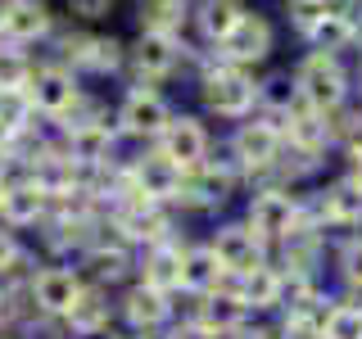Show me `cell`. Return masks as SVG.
<instances>
[{"instance_id": "obj_4", "label": "cell", "mask_w": 362, "mask_h": 339, "mask_svg": "<svg viewBox=\"0 0 362 339\" xmlns=\"http://www.w3.org/2000/svg\"><path fill=\"white\" fill-rule=\"evenodd\" d=\"M249 226H254L263 240H290L299 231V203L286 190H263L249 203Z\"/></svg>"}, {"instance_id": "obj_29", "label": "cell", "mask_w": 362, "mask_h": 339, "mask_svg": "<svg viewBox=\"0 0 362 339\" xmlns=\"http://www.w3.org/2000/svg\"><path fill=\"white\" fill-rule=\"evenodd\" d=\"M77 64L86 68H113L118 64V41H100V37H82L77 41V50H68Z\"/></svg>"}, {"instance_id": "obj_3", "label": "cell", "mask_w": 362, "mask_h": 339, "mask_svg": "<svg viewBox=\"0 0 362 339\" xmlns=\"http://www.w3.org/2000/svg\"><path fill=\"white\" fill-rule=\"evenodd\" d=\"M158 154L177 163L181 172H190V167L209 163V131L195 118H168V127L158 131Z\"/></svg>"}, {"instance_id": "obj_18", "label": "cell", "mask_w": 362, "mask_h": 339, "mask_svg": "<svg viewBox=\"0 0 362 339\" xmlns=\"http://www.w3.org/2000/svg\"><path fill=\"white\" fill-rule=\"evenodd\" d=\"M181 59V50H177V41L173 37H158V32H145L141 45H136V68H141V77H168L177 68Z\"/></svg>"}, {"instance_id": "obj_7", "label": "cell", "mask_w": 362, "mask_h": 339, "mask_svg": "<svg viewBox=\"0 0 362 339\" xmlns=\"http://www.w3.org/2000/svg\"><path fill=\"white\" fill-rule=\"evenodd\" d=\"M222 54H226V64H231V68L263 64L267 54H272V28H267V18L245 14L240 23H235V32L222 41Z\"/></svg>"}, {"instance_id": "obj_21", "label": "cell", "mask_w": 362, "mask_h": 339, "mask_svg": "<svg viewBox=\"0 0 362 339\" xmlns=\"http://www.w3.org/2000/svg\"><path fill=\"white\" fill-rule=\"evenodd\" d=\"M122 312H127V321L136 326V331H154V326L168 316V303H163V294H158V290L136 285L127 294V303H122Z\"/></svg>"}, {"instance_id": "obj_26", "label": "cell", "mask_w": 362, "mask_h": 339, "mask_svg": "<svg viewBox=\"0 0 362 339\" xmlns=\"http://www.w3.org/2000/svg\"><path fill=\"white\" fill-rule=\"evenodd\" d=\"M105 316H109L105 294H100V290H82V299L68 308V326H73V331H82V335H100Z\"/></svg>"}, {"instance_id": "obj_19", "label": "cell", "mask_w": 362, "mask_h": 339, "mask_svg": "<svg viewBox=\"0 0 362 339\" xmlns=\"http://www.w3.org/2000/svg\"><path fill=\"white\" fill-rule=\"evenodd\" d=\"M45 28H50V14L41 5H32V0H18V5H9L0 14V32L9 41H37V37H45Z\"/></svg>"}, {"instance_id": "obj_23", "label": "cell", "mask_w": 362, "mask_h": 339, "mask_svg": "<svg viewBox=\"0 0 362 339\" xmlns=\"http://www.w3.org/2000/svg\"><path fill=\"white\" fill-rule=\"evenodd\" d=\"M109 145H113L109 122H77L73 127V158H82V163H100Z\"/></svg>"}, {"instance_id": "obj_35", "label": "cell", "mask_w": 362, "mask_h": 339, "mask_svg": "<svg viewBox=\"0 0 362 339\" xmlns=\"http://www.w3.org/2000/svg\"><path fill=\"white\" fill-rule=\"evenodd\" d=\"M173 339H218V335H209L199 321H190V326H177V331H173Z\"/></svg>"}, {"instance_id": "obj_33", "label": "cell", "mask_w": 362, "mask_h": 339, "mask_svg": "<svg viewBox=\"0 0 362 339\" xmlns=\"http://www.w3.org/2000/svg\"><path fill=\"white\" fill-rule=\"evenodd\" d=\"M68 9H73L77 18H105L113 9V0H68Z\"/></svg>"}, {"instance_id": "obj_37", "label": "cell", "mask_w": 362, "mask_h": 339, "mask_svg": "<svg viewBox=\"0 0 362 339\" xmlns=\"http://www.w3.org/2000/svg\"><path fill=\"white\" fill-rule=\"evenodd\" d=\"M90 339H113V335H90Z\"/></svg>"}, {"instance_id": "obj_34", "label": "cell", "mask_w": 362, "mask_h": 339, "mask_svg": "<svg viewBox=\"0 0 362 339\" xmlns=\"http://www.w3.org/2000/svg\"><path fill=\"white\" fill-rule=\"evenodd\" d=\"M90 263H95V271H100V276H122L127 258H122V254H95Z\"/></svg>"}, {"instance_id": "obj_15", "label": "cell", "mask_w": 362, "mask_h": 339, "mask_svg": "<svg viewBox=\"0 0 362 339\" xmlns=\"http://www.w3.org/2000/svg\"><path fill=\"white\" fill-rule=\"evenodd\" d=\"M226 276L213 244H199V249H181V285L195 290V294H209L218 290V280Z\"/></svg>"}, {"instance_id": "obj_31", "label": "cell", "mask_w": 362, "mask_h": 339, "mask_svg": "<svg viewBox=\"0 0 362 339\" xmlns=\"http://www.w3.org/2000/svg\"><path fill=\"white\" fill-rule=\"evenodd\" d=\"M28 82H32L28 59H23V54L0 50V90H28Z\"/></svg>"}, {"instance_id": "obj_5", "label": "cell", "mask_w": 362, "mask_h": 339, "mask_svg": "<svg viewBox=\"0 0 362 339\" xmlns=\"http://www.w3.org/2000/svg\"><path fill=\"white\" fill-rule=\"evenodd\" d=\"M213 254L226 276H249L254 267H263V235L254 226H222L218 240H213Z\"/></svg>"}, {"instance_id": "obj_27", "label": "cell", "mask_w": 362, "mask_h": 339, "mask_svg": "<svg viewBox=\"0 0 362 339\" xmlns=\"http://www.w3.org/2000/svg\"><path fill=\"white\" fill-rule=\"evenodd\" d=\"M322 339H362V308L339 303L322 316Z\"/></svg>"}, {"instance_id": "obj_17", "label": "cell", "mask_w": 362, "mask_h": 339, "mask_svg": "<svg viewBox=\"0 0 362 339\" xmlns=\"http://www.w3.org/2000/svg\"><path fill=\"white\" fill-rule=\"evenodd\" d=\"M45 208V190L37 181H18V186L0 190V218L9 226H23V222H37Z\"/></svg>"}, {"instance_id": "obj_13", "label": "cell", "mask_w": 362, "mask_h": 339, "mask_svg": "<svg viewBox=\"0 0 362 339\" xmlns=\"http://www.w3.org/2000/svg\"><path fill=\"white\" fill-rule=\"evenodd\" d=\"M245 303L240 299H235V294H218V290H209V294H204V308H199V326H204V331H209V335H235V331H240V326H245Z\"/></svg>"}, {"instance_id": "obj_24", "label": "cell", "mask_w": 362, "mask_h": 339, "mask_svg": "<svg viewBox=\"0 0 362 339\" xmlns=\"http://www.w3.org/2000/svg\"><path fill=\"white\" fill-rule=\"evenodd\" d=\"M245 18V9H240V0H209L204 5V14H199V23H204V37H213V41H226L235 32V23Z\"/></svg>"}, {"instance_id": "obj_11", "label": "cell", "mask_w": 362, "mask_h": 339, "mask_svg": "<svg viewBox=\"0 0 362 339\" xmlns=\"http://www.w3.org/2000/svg\"><path fill=\"white\" fill-rule=\"evenodd\" d=\"M28 100H32V109H41V113H68L77 105L73 73H64V68H41L28 82Z\"/></svg>"}, {"instance_id": "obj_20", "label": "cell", "mask_w": 362, "mask_h": 339, "mask_svg": "<svg viewBox=\"0 0 362 339\" xmlns=\"http://www.w3.org/2000/svg\"><path fill=\"white\" fill-rule=\"evenodd\" d=\"M145 285L168 294L173 285H181V249L173 244H154L150 258H145Z\"/></svg>"}, {"instance_id": "obj_8", "label": "cell", "mask_w": 362, "mask_h": 339, "mask_svg": "<svg viewBox=\"0 0 362 339\" xmlns=\"http://www.w3.org/2000/svg\"><path fill=\"white\" fill-rule=\"evenodd\" d=\"M82 280H77V271L68 267H45L37 280H32V299H37L41 312L50 316H68V308H73L77 299H82Z\"/></svg>"}, {"instance_id": "obj_2", "label": "cell", "mask_w": 362, "mask_h": 339, "mask_svg": "<svg viewBox=\"0 0 362 339\" xmlns=\"http://www.w3.org/2000/svg\"><path fill=\"white\" fill-rule=\"evenodd\" d=\"M254 100H258V86L245 68L222 64L204 77V105L213 113H222V118H245V113L254 109Z\"/></svg>"}, {"instance_id": "obj_25", "label": "cell", "mask_w": 362, "mask_h": 339, "mask_svg": "<svg viewBox=\"0 0 362 339\" xmlns=\"http://www.w3.org/2000/svg\"><path fill=\"white\" fill-rule=\"evenodd\" d=\"M186 18V5L181 0H141V28L158 32V37H173Z\"/></svg>"}, {"instance_id": "obj_16", "label": "cell", "mask_w": 362, "mask_h": 339, "mask_svg": "<svg viewBox=\"0 0 362 339\" xmlns=\"http://www.w3.org/2000/svg\"><path fill=\"white\" fill-rule=\"evenodd\" d=\"M322 213L331 226H358L362 222V186L354 177L335 181L331 190H322Z\"/></svg>"}, {"instance_id": "obj_1", "label": "cell", "mask_w": 362, "mask_h": 339, "mask_svg": "<svg viewBox=\"0 0 362 339\" xmlns=\"http://www.w3.org/2000/svg\"><path fill=\"white\" fill-rule=\"evenodd\" d=\"M294 95H299L308 109H317V113L339 109V100H344V73H339L335 54L317 50V54H308V59L294 68Z\"/></svg>"}, {"instance_id": "obj_32", "label": "cell", "mask_w": 362, "mask_h": 339, "mask_svg": "<svg viewBox=\"0 0 362 339\" xmlns=\"http://www.w3.org/2000/svg\"><path fill=\"white\" fill-rule=\"evenodd\" d=\"M344 276H349L354 290H362V240H354L344 249Z\"/></svg>"}, {"instance_id": "obj_10", "label": "cell", "mask_w": 362, "mask_h": 339, "mask_svg": "<svg viewBox=\"0 0 362 339\" xmlns=\"http://www.w3.org/2000/svg\"><path fill=\"white\" fill-rule=\"evenodd\" d=\"M286 150V131L272 127V122H245L235 131V158L245 167H272Z\"/></svg>"}, {"instance_id": "obj_22", "label": "cell", "mask_w": 362, "mask_h": 339, "mask_svg": "<svg viewBox=\"0 0 362 339\" xmlns=\"http://www.w3.org/2000/svg\"><path fill=\"white\" fill-rule=\"evenodd\" d=\"M226 172H218V167H209V163H199V167H190L186 181H181V195H190L195 203H222L226 199Z\"/></svg>"}, {"instance_id": "obj_14", "label": "cell", "mask_w": 362, "mask_h": 339, "mask_svg": "<svg viewBox=\"0 0 362 339\" xmlns=\"http://www.w3.org/2000/svg\"><path fill=\"white\" fill-rule=\"evenodd\" d=\"M118 231L127 235V240H145V244H163V231H168V222H163V213H158V203H145V199H132L127 208L118 213Z\"/></svg>"}, {"instance_id": "obj_12", "label": "cell", "mask_w": 362, "mask_h": 339, "mask_svg": "<svg viewBox=\"0 0 362 339\" xmlns=\"http://www.w3.org/2000/svg\"><path fill=\"white\" fill-rule=\"evenodd\" d=\"M240 285H235L231 294L245 303V308H276L281 299H286V276L281 271H272L267 263L263 267H254L249 276H235Z\"/></svg>"}, {"instance_id": "obj_9", "label": "cell", "mask_w": 362, "mask_h": 339, "mask_svg": "<svg viewBox=\"0 0 362 339\" xmlns=\"http://www.w3.org/2000/svg\"><path fill=\"white\" fill-rule=\"evenodd\" d=\"M118 122H122V131H132V136H158L168 127V105H163V95L150 86H136L127 100H122V109H118Z\"/></svg>"}, {"instance_id": "obj_30", "label": "cell", "mask_w": 362, "mask_h": 339, "mask_svg": "<svg viewBox=\"0 0 362 339\" xmlns=\"http://www.w3.org/2000/svg\"><path fill=\"white\" fill-rule=\"evenodd\" d=\"M28 113H32L28 90H0V136L18 131L23 122H28Z\"/></svg>"}, {"instance_id": "obj_36", "label": "cell", "mask_w": 362, "mask_h": 339, "mask_svg": "<svg viewBox=\"0 0 362 339\" xmlns=\"http://www.w3.org/2000/svg\"><path fill=\"white\" fill-rule=\"evenodd\" d=\"M18 258V249H14V240H9V231H0V271H5L9 263Z\"/></svg>"}, {"instance_id": "obj_38", "label": "cell", "mask_w": 362, "mask_h": 339, "mask_svg": "<svg viewBox=\"0 0 362 339\" xmlns=\"http://www.w3.org/2000/svg\"><path fill=\"white\" fill-rule=\"evenodd\" d=\"M0 172H5V154H0Z\"/></svg>"}, {"instance_id": "obj_28", "label": "cell", "mask_w": 362, "mask_h": 339, "mask_svg": "<svg viewBox=\"0 0 362 339\" xmlns=\"http://www.w3.org/2000/svg\"><path fill=\"white\" fill-rule=\"evenodd\" d=\"M308 37L317 41V50H326V54H331V50H339V45H349V41H354V18H322V23H313V28H308Z\"/></svg>"}, {"instance_id": "obj_6", "label": "cell", "mask_w": 362, "mask_h": 339, "mask_svg": "<svg viewBox=\"0 0 362 339\" xmlns=\"http://www.w3.org/2000/svg\"><path fill=\"white\" fill-rule=\"evenodd\" d=\"M132 181H136V190H132L136 199L168 203V199H181V181H186V172H181L177 163H168L163 154H150V158H141V163L132 167Z\"/></svg>"}]
</instances>
